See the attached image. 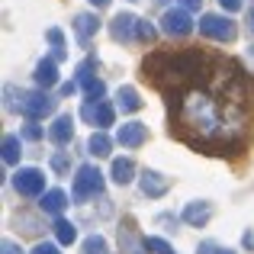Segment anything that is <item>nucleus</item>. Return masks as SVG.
I'll return each instance as SVG.
<instances>
[{
    "label": "nucleus",
    "instance_id": "obj_15",
    "mask_svg": "<svg viewBox=\"0 0 254 254\" xmlns=\"http://www.w3.org/2000/svg\"><path fill=\"white\" fill-rule=\"evenodd\" d=\"M119 106H123V110H138V106H142V100H138V93L132 90V87H123V90H119Z\"/></svg>",
    "mask_w": 254,
    "mask_h": 254
},
{
    "label": "nucleus",
    "instance_id": "obj_20",
    "mask_svg": "<svg viewBox=\"0 0 254 254\" xmlns=\"http://www.w3.org/2000/svg\"><path fill=\"white\" fill-rule=\"evenodd\" d=\"M138 39H142V42H151V39H155V26H148V23H138Z\"/></svg>",
    "mask_w": 254,
    "mask_h": 254
},
{
    "label": "nucleus",
    "instance_id": "obj_1",
    "mask_svg": "<svg viewBox=\"0 0 254 254\" xmlns=\"http://www.w3.org/2000/svg\"><path fill=\"white\" fill-rule=\"evenodd\" d=\"M145 77L161 87L171 132L206 155H242L254 119V93L245 68L203 49H161L145 58Z\"/></svg>",
    "mask_w": 254,
    "mask_h": 254
},
{
    "label": "nucleus",
    "instance_id": "obj_8",
    "mask_svg": "<svg viewBox=\"0 0 254 254\" xmlns=\"http://www.w3.org/2000/svg\"><path fill=\"white\" fill-rule=\"evenodd\" d=\"M132 29H138V23H135V16H129V13H119V16L113 19V26H110V32H113L116 42H129Z\"/></svg>",
    "mask_w": 254,
    "mask_h": 254
},
{
    "label": "nucleus",
    "instance_id": "obj_6",
    "mask_svg": "<svg viewBox=\"0 0 254 254\" xmlns=\"http://www.w3.org/2000/svg\"><path fill=\"white\" fill-rule=\"evenodd\" d=\"M19 110H23L26 116H45V113L52 110V100L42 97V93H23V97H19Z\"/></svg>",
    "mask_w": 254,
    "mask_h": 254
},
{
    "label": "nucleus",
    "instance_id": "obj_11",
    "mask_svg": "<svg viewBox=\"0 0 254 254\" xmlns=\"http://www.w3.org/2000/svg\"><path fill=\"white\" fill-rule=\"evenodd\" d=\"M168 187H171V184L161 177V174H151V171H145V174H142V190L148 193V196H161Z\"/></svg>",
    "mask_w": 254,
    "mask_h": 254
},
{
    "label": "nucleus",
    "instance_id": "obj_5",
    "mask_svg": "<svg viewBox=\"0 0 254 254\" xmlns=\"http://www.w3.org/2000/svg\"><path fill=\"white\" fill-rule=\"evenodd\" d=\"M13 184H16V190L23 193V196H36V193H42L45 177H42L39 171H32V168H29V171H19Z\"/></svg>",
    "mask_w": 254,
    "mask_h": 254
},
{
    "label": "nucleus",
    "instance_id": "obj_12",
    "mask_svg": "<svg viewBox=\"0 0 254 254\" xmlns=\"http://www.w3.org/2000/svg\"><path fill=\"white\" fill-rule=\"evenodd\" d=\"M55 81H58V74H55V62H42V64L36 68V84H39V87H52Z\"/></svg>",
    "mask_w": 254,
    "mask_h": 254
},
{
    "label": "nucleus",
    "instance_id": "obj_25",
    "mask_svg": "<svg viewBox=\"0 0 254 254\" xmlns=\"http://www.w3.org/2000/svg\"><path fill=\"white\" fill-rule=\"evenodd\" d=\"M36 254H58V251L52 248V245H39V248H36Z\"/></svg>",
    "mask_w": 254,
    "mask_h": 254
},
{
    "label": "nucleus",
    "instance_id": "obj_18",
    "mask_svg": "<svg viewBox=\"0 0 254 254\" xmlns=\"http://www.w3.org/2000/svg\"><path fill=\"white\" fill-rule=\"evenodd\" d=\"M90 151L93 155H110V138H106L103 132H97V135L90 138Z\"/></svg>",
    "mask_w": 254,
    "mask_h": 254
},
{
    "label": "nucleus",
    "instance_id": "obj_22",
    "mask_svg": "<svg viewBox=\"0 0 254 254\" xmlns=\"http://www.w3.org/2000/svg\"><path fill=\"white\" fill-rule=\"evenodd\" d=\"M219 3H222V10H229V13L242 10V0H219Z\"/></svg>",
    "mask_w": 254,
    "mask_h": 254
},
{
    "label": "nucleus",
    "instance_id": "obj_26",
    "mask_svg": "<svg viewBox=\"0 0 254 254\" xmlns=\"http://www.w3.org/2000/svg\"><path fill=\"white\" fill-rule=\"evenodd\" d=\"M248 29L254 32V6H251V13H248Z\"/></svg>",
    "mask_w": 254,
    "mask_h": 254
},
{
    "label": "nucleus",
    "instance_id": "obj_2",
    "mask_svg": "<svg viewBox=\"0 0 254 254\" xmlns=\"http://www.w3.org/2000/svg\"><path fill=\"white\" fill-rule=\"evenodd\" d=\"M199 32L209 36V39H219V42H232V39H235V26H232V19L216 16V13H206V16L199 19Z\"/></svg>",
    "mask_w": 254,
    "mask_h": 254
},
{
    "label": "nucleus",
    "instance_id": "obj_3",
    "mask_svg": "<svg viewBox=\"0 0 254 254\" xmlns=\"http://www.w3.org/2000/svg\"><path fill=\"white\" fill-rule=\"evenodd\" d=\"M100 187H103V174L97 168H81L77 171V180H74V196L77 199L90 196V193H100Z\"/></svg>",
    "mask_w": 254,
    "mask_h": 254
},
{
    "label": "nucleus",
    "instance_id": "obj_21",
    "mask_svg": "<svg viewBox=\"0 0 254 254\" xmlns=\"http://www.w3.org/2000/svg\"><path fill=\"white\" fill-rule=\"evenodd\" d=\"M84 254H103V238H90L84 245Z\"/></svg>",
    "mask_w": 254,
    "mask_h": 254
},
{
    "label": "nucleus",
    "instance_id": "obj_9",
    "mask_svg": "<svg viewBox=\"0 0 254 254\" xmlns=\"http://www.w3.org/2000/svg\"><path fill=\"white\" fill-rule=\"evenodd\" d=\"M97 16H90V13H81V16H74V32H77V39H81V42L87 45L90 42V36L93 32H97Z\"/></svg>",
    "mask_w": 254,
    "mask_h": 254
},
{
    "label": "nucleus",
    "instance_id": "obj_13",
    "mask_svg": "<svg viewBox=\"0 0 254 254\" xmlns=\"http://www.w3.org/2000/svg\"><path fill=\"white\" fill-rule=\"evenodd\" d=\"M113 177H116V184H129V180H132V161H129V158L113 161Z\"/></svg>",
    "mask_w": 254,
    "mask_h": 254
},
{
    "label": "nucleus",
    "instance_id": "obj_16",
    "mask_svg": "<svg viewBox=\"0 0 254 254\" xmlns=\"http://www.w3.org/2000/svg\"><path fill=\"white\" fill-rule=\"evenodd\" d=\"M184 216H187V222L199 225V222H206V219H209V206H196V203H193L190 209L184 212Z\"/></svg>",
    "mask_w": 254,
    "mask_h": 254
},
{
    "label": "nucleus",
    "instance_id": "obj_14",
    "mask_svg": "<svg viewBox=\"0 0 254 254\" xmlns=\"http://www.w3.org/2000/svg\"><path fill=\"white\" fill-rule=\"evenodd\" d=\"M42 209L45 212H62L64 209V193L62 190H52L49 196H42Z\"/></svg>",
    "mask_w": 254,
    "mask_h": 254
},
{
    "label": "nucleus",
    "instance_id": "obj_19",
    "mask_svg": "<svg viewBox=\"0 0 254 254\" xmlns=\"http://www.w3.org/2000/svg\"><path fill=\"white\" fill-rule=\"evenodd\" d=\"M55 229H58V238H62L64 245H68V242H74V225H68V222H58Z\"/></svg>",
    "mask_w": 254,
    "mask_h": 254
},
{
    "label": "nucleus",
    "instance_id": "obj_17",
    "mask_svg": "<svg viewBox=\"0 0 254 254\" xmlns=\"http://www.w3.org/2000/svg\"><path fill=\"white\" fill-rule=\"evenodd\" d=\"M16 158H19V142H16L13 135H6V138H3V161L13 164Z\"/></svg>",
    "mask_w": 254,
    "mask_h": 254
},
{
    "label": "nucleus",
    "instance_id": "obj_27",
    "mask_svg": "<svg viewBox=\"0 0 254 254\" xmlns=\"http://www.w3.org/2000/svg\"><path fill=\"white\" fill-rule=\"evenodd\" d=\"M90 3H93V6H97V10H100V6H106V3H110V0H90Z\"/></svg>",
    "mask_w": 254,
    "mask_h": 254
},
{
    "label": "nucleus",
    "instance_id": "obj_23",
    "mask_svg": "<svg viewBox=\"0 0 254 254\" xmlns=\"http://www.w3.org/2000/svg\"><path fill=\"white\" fill-rule=\"evenodd\" d=\"M26 138H32V142L42 138V129H39V126H26Z\"/></svg>",
    "mask_w": 254,
    "mask_h": 254
},
{
    "label": "nucleus",
    "instance_id": "obj_24",
    "mask_svg": "<svg viewBox=\"0 0 254 254\" xmlns=\"http://www.w3.org/2000/svg\"><path fill=\"white\" fill-rule=\"evenodd\" d=\"M180 3H184V10H199V3H203V0H180Z\"/></svg>",
    "mask_w": 254,
    "mask_h": 254
},
{
    "label": "nucleus",
    "instance_id": "obj_10",
    "mask_svg": "<svg viewBox=\"0 0 254 254\" xmlns=\"http://www.w3.org/2000/svg\"><path fill=\"white\" fill-rule=\"evenodd\" d=\"M71 129H74V119H71V116H58V119H55V126L49 129L52 142H58V145L71 142Z\"/></svg>",
    "mask_w": 254,
    "mask_h": 254
},
{
    "label": "nucleus",
    "instance_id": "obj_4",
    "mask_svg": "<svg viewBox=\"0 0 254 254\" xmlns=\"http://www.w3.org/2000/svg\"><path fill=\"white\" fill-rule=\"evenodd\" d=\"M161 26H164L168 36H187V32L193 29L187 10H168V13H164V19H161Z\"/></svg>",
    "mask_w": 254,
    "mask_h": 254
},
{
    "label": "nucleus",
    "instance_id": "obj_7",
    "mask_svg": "<svg viewBox=\"0 0 254 254\" xmlns=\"http://www.w3.org/2000/svg\"><path fill=\"white\" fill-rule=\"evenodd\" d=\"M145 135H148V129H145L142 123H129V126H123V129L116 132L119 145H126V148H135V145H142Z\"/></svg>",
    "mask_w": 254,
    "mask_h": 254
}]
</instances>
